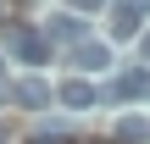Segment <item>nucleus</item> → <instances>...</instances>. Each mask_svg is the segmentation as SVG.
<instances>
[{"label": "nucleus", "mask_w": 150, "mask_h": 144, "mask_svg": "<svg viewBox=\"0 0 150 144\" xmlns=\"http://www.w3.org/2000/svg\"><path fill=\"white\" fill-rule=\"evenodd\" d=\"M117 139H122V144H145V139H150V122H139V117H122V122H117Z\"/></svg>", "instance_id": "nucleus-8"}, {"label": "nucleus", "mask_w": 150, "mask_h": 144, "mask_svg": "<svg viewBox=\"0 0 150 144\" xmlns=\"http://www.w3.org/2000/svg\"><path fill=\"white\" fill-rule=\"evenodd\" d=\"M72 67H78V72H106V67H111V44H100V39L72 44Z\"/></svg>", "instance_id": "nucleus-4"}, {"label": "nucleus", "mask_w": 150, "mask_h": 144, "mask_svg": "<svg viewBox=\"0 0 150 144\" xmlns=\"http://www.w3.org/2000/svg\"><path fill=\"white\" fill-rule=\"evenodd\" d=\"M139 55H145V67H150V33H139Z\"/></svg>", "instance_id": "nucleus-10"}, {"label": "nucleus", "mask_w": 150, "mask_h": 144, "mask_svg": "<svg viewBox=\"0 0 150 144\" xmlns=\"http://www.w3.org/2000/svg\"><path fill=\"white\" fill-rule=\"evenodd\" d=\"M0 100H11V105H45V100H50V89H45L39 78H22V83H6V89H0Z\"/></svg>", "instance_id": "nucleus-6"}, {"label": "nucleus", "mask_w": 150, "mask_h": 144, "mask_svg": "<svg viewBox=\"0 0 150 144\" xmlns=\"http://www.w3.org/2000/svg\"><path fill=\"white\" fill-rule=\"evenodd\" d=\"M6 50H11L22 67H45V61H50L45 33H39V28H28V22H11V28H6Z\"/></svg>", "instance_id": "nucleus-1"}, {"label": "nucleus", "mask_w": 150, "mask_h": 144, "mask_svg": "<svg viewBox=\"0 0 150 144\" xmlns=\"http://www.w3.org/2000/svg\"><path fill=\"white\" fill-rule=\"evenodd\" d=\"M50 39H56V44H67V50H72V44H83V17L56 11V17L45 22V44H50Z\"/></svg>", "instance_id": "nucleus-2"}, {"label": "nucleus", "mask_w": 150, "mask_h": 144, "mask_svg": "<svg viewBox=\"0 0 150 144\" xmlns=\"http://www.w3.org/2000/svg\"><path fill=\"white\" fill-rule=\"evenodd\" d=\"M67 6H72V17H83V11H100L106 0H67Z\"/></svg>", "instance_id": "nucleus-9"}, {"label": "nucleus", "mask_w": 150, "mask_h": 144, "mask_svg": "<svg viewBox=\"0 0 150 144\" xmlns=\"http://www.w3.org/2000/svg\"><path fill=\"white\" fill-rule=\"evenodd\" d=\"M139 22H145V0H117V11H111V39H139Z\"/></svg>", "instance_id": "nucleus-3"}, {"label": "nucleus", "mask_w": 150, "mask_h": 144, "mask_svg": "<svg viewBox=\"0 0 150 144\" xmlns=\"http://www.w3.org/2000/svg\"><path fill=\"white\" fill-rule=\"evenodd\" d=\"M145 94H150V67H134L111 83V100H145Z\"/></svg>", "instance_id": "nucleus-7"}, {"label": "nucleus", "mask_w": 150, "mask_h": 144, "mask_svg": "<svg viewBox=\"0 0 150 144\" xmlns=\"http://www.w3.org/2000/svg\"><path fill=\"white\" fill-rule=\"evenodd\" d=\"M0 139H6V128H0Z\"/></svg>", "instance_id": "nucleus-11"}, {"label": "nucleus", "mask_w": 150, "mask_h": 144, "mask_svg": "<svg viewBox=\"0 0 150 144\" xmlns=\"http://www.w3.org/2000/svg\"><path fill=\"white\" fill-rule=\"evenodd\" d=\"M56 100H61L67 111H89V105H95V83H89V78H67V83L56 89Z\"/></svg>", "instance_id": "nucleus-5"}]
</instances>
